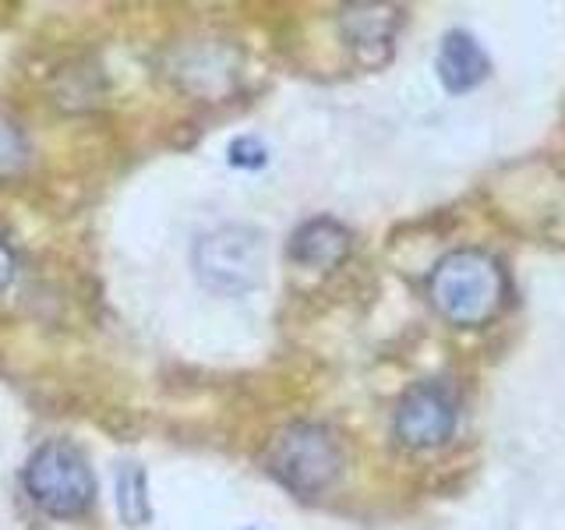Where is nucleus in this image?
<instances>
[{
	"label": "nucleus",
	"instance_id": "10",
	"mask_svg": "<svg viewBox=\"0 0 565 530\" xmlns=\"http://www.w3.org/2000/svg\"><path fill=\"white\" fill-rule=\"evenodd\" d=\"M29 163V138L14 117L0 114V181H11Z\"/></svg>",
	"mask_w": 565,
	"mask_h": 530
},
{
	"label": "nucleus",
	"instance_id": "1",
	"mask_svg": "<svg viewBox=\"0 0 565 530\" xmlns=\"http://www.w3.org/2000/svg\"><path fill=\"white\" fill-rule=\"evenodd\" d=\"M428 297L446 322L470 329L491 322L505 308L509 279L499 258L477 252V247H459L435 265Z\"/></svg>",
	"mask_w": 565,
	"mask_h": 530
},
{
	"label": "nucleus",
	"instance_id": "9",
	"mask_svg": "<svg viewBox=\"0 0 565 530\" xmlns=\"http://www.w3.org/2000/svg\"><path fill=\"white\" fill-rule=\"evenodd\" d=\"M117 509L120 520L141 527L152 520V502H149V488H146V470L138 464H124L117 474Z\"/></svg>",
	"mask_w": 565,
	"mask_h": 530
},
{
	"label": "nucleus",
	"instance_id": "8",
	"mask_svg": "<svg viewBox=\"0 0 565 530\" xmlns=\"http://www.w3.org/2000/svg\"><path fill=\"white\" fill-rule=\"evenodd\" d=\"M438 75L449 93H470L488 78V57L467 32H449L438 50Z\"/></svg>",
	"mask_w": 565,
	"mask_h": 530
},
{
	"label": "nucleus",
	"instance_id": "12",
	"mask_svg": "<svg viewBox=\"0 0 565 530\" xmlns=\"http://www.w3.org/2000/svg\"><path fill=\"white\" fill-rule=\"evenodd\" d=\"M11 279H14V252L0 241V290H4Z\"/></svg>",
	"mask_w": 565,
	"mask_h": 530
},
{
	"label": "nucleus",
	"instance_id": "11",
	"mask_svg": "<svg viewBox=\"0 0 565 530\" xmlns=\"http://www.w3.org/2000/svg\"><path fill=\"white\" fill-rule=\"evenodd\" d=\"M265 159H269V152H265V146L258 138H234V146H230V163L234 167H244V170H258L265 167Z\"/></svg>",
	"mask_w": 565,
	"mask_h": 530
},
{
	"label": "nucleus",
	"instance_id": "4",
	"mask_svg": "<svg viewBox=\"0 0 565 530\" xmlns=\"http://www.w3.org/2000/svg\"><path fill=\"white\" fill-rule=\"evenodd\" d=\"M194 276L212 294H252L265 273V241L255 226H220L191 252Z\"/></svg>",
	"mask_w": 565,
	"mask_h": 530
},
{
	"label": "nucleus",
	"instance_id": "6",
	"mask_svg": "<svg viewBox=\"0 0 565 530\" xmlns=\"http://www.w3.org/2000/svg\"><path fill=\"white\" fill-rule=\"evenodd\" d=\"M403 22H406V14L396 4H350L340 11L343 40L358 53V61L367 67H379L393 57Z\"/></svg>",
	"mask_w": 565,
	"mask_h": 530
},
{
	"label": "nucleus",
	"instance_id": "2",
	"mask_svg": "<svg viewBox=\"0 0 565 530\" xmlns=\"http://www.w3.org/2000/svg\"><path fill=\"white\" fill-rule=\"evenodd\" d=\"M25 491L43 512L57 520H75L96 502V477L82 449L64 438L43 442L25 464Z\"/></svg>",
	"mask_w": 565,
	"mask_h": 530
},
{
	"label": "nucleus",
	"instance_id": "3",
	"mask_svg": "<svg viewBox=\"0 0 565 530\" xmlns=\"http://www.w3.org/2000/svg\"><path fill=\"white\" fill-rule=\"evenodd\" d=\"M269 474L294 495H322L343 474V446L326 424H290L269 449Z\"/></svg>",
	"mask_w": 565,
	"mask_h": 530
},
{
	"label": "nucleus",
	"instance_id": "5",
	"mask_svg": "<svg viewBox=\"0 0 565 530\" xmlns=\"http://www.w3.org/2000/svg\"><path fill=\"white\" fill-rule=\"evenodd\" d=\"M459 421L456 393L441 382H420L396 406V438L411 449H435L449 442Z\"/></svg>",
	"mask_w": 565,
	"mask_h": 530
},
{
	"label": "nucleus",
	"instance_id": "7",
	"mask_svg": "<svg viewBox=\"0 0 565 530\" xmlns=\"http://www.w3.org/2000/svg\"><path fill=\"white\" fill-rule=\"evenodd\" d=\"M353 247V237L343 223L329 216L308 220L305 226L290 237V258L308 265V269H335Z\"/></svg>",
	"mask_w": 565,
	"mask_h": 530
}]
</instances>
